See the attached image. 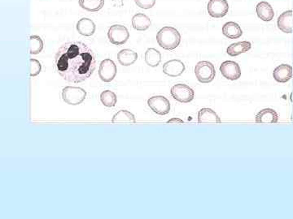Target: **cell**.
I'll list each match as a JSON object with an SVG mask.
<instances>
[{
  "label": "cell",
  "instance_id": "cell-1",
  "mask_svg": "<svg viewBox=\"0 0 293 219\" xmlns=\"http://www.w3.org/2000/svg\"><path fill=\"white\" fill-rule=\"evenodd\" d=\"M94 52L81 42L64 43L55 55V68L68 82L80 83L87 80L95 69Z\"/></svg>",
  "mask_w": 293,
  "mask_h": 219
},
{
  "label": "cell",
  "instance_id": "cell-2",
  "mask_svg": "<svg viewBox=\"0 0 293 219\" xmlns=\"http://www.w3.org/2000/svg\"><path fill=\"white\" fill-rule=\"evenodd\" d=\"M158 45L163 49L172 50L180 45L181 34L178 29L171 26H165L156 34Z\"/></svg>",
  "mask_w": 293,
  "mask_h": 219
},
{
  "label": "cell",
  "instance_id": "cell-3",
  "mask_svg": "<svg viewBox=\"0 0 293 219\" xmlns=\"http://www.w3.org/2000/svg\"><path fill=\"white\" fill-rule=\"evenodd\" d=\"M86 91L81 87L66 86L62 90V99L66 104L80 105L86 99Z\"/></svg>",
  "mask_w": 293,
  "mask_h": 219
},
{
  "label": "cell",
  "instance_id": "cell-4",
  "mask_svg": "<svg viewBox=\"0 0 293 219\" xmlns=\"http://www.w3.org/2000/svg\"><path fill=\"white\" fill-rule=\"evenodd\" d=\"M195 74L200 83L207 84L212 82L216 76L214 65L208 61H200L196 65Z\"/></svg>",
  "mask_w": 293,
  "mask_h": 219
},
{
  "label": "cell",
  "instance_id": "cell-5",
  "mask_svg": "<svg viewBox=\"0 0 293 219\" xmlns=\"http://www.w3.org/2000/svg\"><path fill=\"white\" fill-rule=\"evenodd\" d=\"M108 40L116 46L123 45L128 41L130 33L126 26L122 25H112L108 31Z\"/></svg>",
  "mask_w": 293,
  "mask_h": 219
},
{
  "label": "cell",
  "instance_id": "cell-6",
  "mask_svg": "<svg viewBox=\"0 0 293 219\" xmlns=\"http://www.w3.org/2000/svg\"><path fill=\"white\" fill-rule=\"evenodd\" d=\"M171 96L182 103H188L194 99L195 92L192 88L185 84L174 85L170 90Z\"/></svg>",
  "mask_w": 293,
  "mask_h": 219
},
{
  "label": "cell",
  "instance_id": "cell-7",
  "mask_svg": "<svg viewBox=\"0 0 293 219\" xmlns=\"http://www.w3.org/2000/svg\"><path fill=\"white\" fill-rule=\"evenodd\" d=\"M147 106L156 114L165 115L169 114L171 109L169 101L164 96L157 95L150 98L147 100Z\"/></svg>",
  "mask_w": 293,
  "mask_h": 219
},
{
  "label": "cell",
  "instance_id": "cell-8",
  "mask_svg": "<svg viewBox=\"0 0 293 219\" xmlns=\"http://www.w3.org/2000/svg\"><path fill=\"white\" fill-rule=\"evenodd\" d=\"M117 69L115 63L110 58H106L100 63L99 68V76L104 82H111L116 77Z\"/></svg>",
  "mask_w": 293,
  "mask_h": 219
},
{
  "label": "cell",
  "instance_id": "cell-9",
  "mask_svg": "<svg viewBox=\"0 0 293 219\" xmlns=\"http://www.w3.org/2000/svg\"><path fill=\"white\" fill-rule=\"evenodd\" d=\"M208 13L213 18H221L228 13L227 0H209L207 5Z\"/></svg>",
  "mask_w": 293,
  "mask_h": 219
},
{
  "label": "cell",
  "instance_id": "cell-10",
  "mask_svg": "<svg viewBox=\"0 0 293 219\" xmlns=\"http://www.w3.org/2000/svg\"><path fill=\"white\" fill-rule=\"evenodd\" d=\"M219 70L221 75L227 80L236 81L241 76V70L239 65L234 61L227 60L221 63Z\"/></svg>",
  "mask_w": 293,
  "mask_h": 219
},
{
  "label": "cell",
  "instance_id": "cell-11",
  "mask_svg": "<svg viewBox=\"0 0 293 219\" xmlns=\"http://www.w3.org/2000/svg\"><path fill=\"white\" fill-rule=\"evenodd\" d=\"M163 72L171 77L181 76L185 71V64L179 59H171L163 65Z\"/></svg>",
  "mask_w": 293,
  "mask_h": 219
},
{
  "label": "cell",
  "instance_id": "cell-12",
  "mask_svg": "<svg viewBox=\"0 0 293 219\" xmlns=\"http://www.w3.org/2000/svg\"><path fill=\"white\" fill-rule=\"evenodd\" d=\"M292 67L288 64L278 66L273 72V77L279 83H286L292 78Z\"/></svg>",
  "mask_w": 293,
  "mask_h": 219
},
{
  "label": "cell",
  "instance_id": "cell-13",
  "mask_svg": "<svg viewBox=\"0 0 293 219\" xmlns=\"http://www.w3.org/2000/svg\"><path fill=\"white\" fill-rule=\"evenodd\" d=\"M76 29L78 32V34L82 35V36L90 37L95 34L96 26L92 20H90V18L83 17V18L80 19L77 22Z\"/></svg>",
  "mask_w": 293,
  "mask_h": 219
},
{
  "label": "cell",
  "instance_id": "cell-14",
  "mask_svg": "<svg viewBox=\"0 0 293 219\" xmlns=\"http://www.w3.org/2000/svg\"><path fill=\"white\" fill-rule=\"evenodd\" d=\"M279 120V115L274 110L266 108L256 114L255 121L257 123H276Z\"/></svg>",
  "mask_w": 293,
  "mask_h": 219
},
{
  "label": "cell",
  "instance_id": "cell-15",
  "mask_svg": "<svg viewBox=\"0 0 293 219\" xmlns=\"http://www.w3.org/2000/svg\"><path fill=\"white\" fill-rule=\"evenodd\" d=\"M256 11H257V16L266 22L271 21L274 16L273 7L268 2H266V1H262L257 3L256 7Z\"/></svg>",
  "mask_w": 293,
  "mask_h": 219
},
{
  "label": "cell",
  "instance_id": "cell-16",
  "mask_svg": "<svg viewBox=\"0 0 293 219\" xmlns=\"http://www.w3.org/2000/svg\"><path fill=\"white\" fill-rule=\"evenodd\" d=\"M278 28L285 34H291L292 33V11L288 10L283 12L278 18L277 20Z\"/></svg>",
  "mask_w": 293,
  "mask_h": 219
},
{
  "label": "cell",
  "instance_id": "cell-17",
  "mask_svg": "<svg viewBox=\"0 0 293 219\" xmlns=\"http://www.w3.org/2000/svg\"><path fill=\"white\" fill-rule=\"evenodd\" d=\"M221 122L216 112L210 108H202L198 112L199 123H221Z\"/></svg>",
  "mask_w": 293,
  "mask_h": 219
},
{
  "label": "cell",
  "instance_id": "cell-18",
  "mask_svg": "<svg viewBox=\"0 0 293 219\" xmlns=\"http://www.w3.org/2000/svg\"><path fill=\"white\" fill-rule=\"evenodd\" d=\"M222 34L228 38L237 39L243 35V30L237 23L229 21L222 26Z\"/></svg>",
  "mask_w": 293,
  "mask_h": 219
},
{
  "label": "cell",
  "instance_id": "cell-19",
  "mask_svg": "<svg viewBox=\"0 0 293 219\" xmlns=\"http://www.w3.org/2000/svg\"><path fill=\"white\" fill-rule=\"evenodd\" d=\"M117 59L121 65L128 67L134 64L138 59V54L132 50L124 49L118 52Z\"/></svg>",
  "mask_w": 293,
  "mask_h": 219
},
{
  "label": "cell",
  "instance_id": "cell-20",
  "mask_svg": "<svg viewBox=\"0 0 293 219\" xmlns=\"http://www.w3.org/2000/svg\"><path fill=\"white\" fill-rule=\"evenodd\" d=\"M252 48V44L249 42H239L230 44L226 49V53L230 56H238L239 54L249 51Z\"/></svg>",
  "mask_w": 293,
  "mask_h": 219
},
{
  "label": "cell",
  "instance_id": "cell-21",
  "mask_svg": "<svg viewBox=\"0 0 293 219\" xmlns=\"http://www.w3.org/2000/svg\"><path fill=\"white\" fill-rule=\"evenodd\" d=\"M151 20L143 13H137L132 17V26L138 31H145L151 26Z\"/></svg>",
  "mask_w": 293,
  "mask_h": 219
},
{
  "label": "cell",
  "instance_id": "cell-22",
  "mask_svg": "<svg viewBox=\"0 0 293 219\" xmlns=\"http://www.w3.org/2000/svg\"><path fill=\"white\" fill-rule=\"evenodd\" d=\"M135 122L134 115L126 110H119L113 115L112 119L113 123H134Z\"/></svg>",
  "mask_w": 293,
  "mask_h": 219
},
{
  "label": "cell",
  "instance_id": "cell-23",
  "mask_svg": "<svg viewBox=\"0 0 293 219\" xmlns=\"http://www.w3.org/2000/svg\"><path fill=\"white\" fill-rule=\"evenodd\" d=\"M145 62L148 66L157 67L161 61V54L155 48H148L145 52Z\"/></svg>",
  "mask_w": 293,
  "mask_h": 219
},
{
  "label": "cell",
  "instance_id": "cell-24",
  "mask_svg": "<svg viewBox=\"0 0 293 219\" xmlns=\"http://www.w3.org/2000/svg\"><path fill=\"white\" fill-rule=\"evenodd\" d=\"M78 2L82 9L90 12L99 11L104 5V0H78Z\"/></svg>",
  "mask_w": 293,
  "mask_h": 219
},
{
  "label": "cell",
  "instance_id": "cell-25",
  "mask_svg": "<svg viewBox=\"0 0 293 219\" xmlns=\"http://www.w3.org/2000/svg\"><path fill=\"white\" fill-rule=\"evenodd\" d=\"M100 101L106 107H114L117 102V95L111 90H104L100 94Z\"/></svg>",
  "mask_w": 293,
  "mask_h": 219
},
{
  "label": "cell",
  "instance_id": "cell-26",
  "mask_svg": "<svg viewBox=\"0 0 293 219\" xmlns=\"http://www.w3.org/2000/svg\"><path fill=\"white\" fill-rule=\"evenodd\" d=\"M43 49V39L38 35L29 37V53L31 54H38Z\"/></svg>",
  "mask_w": 293,
  "mask_h": 219
},
{
  "label": "cell",
  "instance_id": "cell-27",
  "mask_svg": "<svg viewBox=\"0 0 293 219\" xmlns=\"http://www.w3.org/2000/svg\"><path fill=\"white\" fill-rule=\"evenodd\" d=\"M42 71V65L39 60L35 58L29 59V76L31 77L38 76Z\"/></svg>",
  "mask_w": 293,
  "mask_h": 219
},
{
  "label": "cell",
  "instance_id": "cell-28",
  "mask_svg": "<svg viewBox=\"0 0 293 219\" xmlns=\"http://www.w3.org/2000/svg\"><path fill=\"white\" fill-rule=\"evenodd\" d=\"M156 0H134L135 4L142 9H150L155 6Z\"/></svg>",
  "mask_w": 293,
  "mask_h": 219
},
{
  "label": "cell",
  "instance_id": "cell-29",
  "mask_svg": "<svg viewBox=\"0 0 293 219\" xmlns=\"http://www.w3.org/2000/svg\"><path fill=\"white\" fill-rule=\"evenodd\" d=\"M168 123H184V121L180 119H172L167 121Z\"/></svg>",
  "mask_w": 293,
  "mask_h": 219
}]
</instances>
